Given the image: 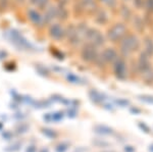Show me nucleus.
Segmentation results:
<instances>
[{"mask_svg":"<svg viewBox=\"0 0 153 152\" xmlns=\"http://www.w3.org/2000/svg\"><path fill=\"white\" fill-rule=\"evenodd\" d=\"M118 57L117 50H114V48H106L105 50H103V52L101 53V59L105 62H114V60Z\"/></svg>","mask_w":153,"mask_h":152,"instance_id":"0eeeda50","label":"nucleus"},{"mask_svg":"<svg viewBox=\"0 0 153 152\" xmlns=\"http://www.w3.org/2000/svg\"><path fill=\"white\" fill-rule=\"evenodd\" d=\"M140 46L139 40H138L137 36L129 34L123 39L120 42V51L124 53L125 55H129L131 53L135 52Z\"/></svg>","mask_w":153,"mask_h":152,"instance_id":"f257e3e1","label":"nucleus"},{"mask_svg":"<svg viewBox=\"0 0 153 152\" xmlns=\"http://www.w3.org/2000/svg\"><path fill=\"white\" fill-rule=\"evenodd\" d=\"M134 4L138 9H141L145 5V0H134Z\"/></svg>","mask_w":153,"mask_h":152,"instance_id":"393cba45","label":"nucleus"},{"mask_svg":"<svg viewBox=\"0 0 153 152\" xmlns=\"http://www.w3.org/2000/svg\"><path fill=\"white\" fill-rule=\"evenodd\" d=\"M115 103L120 107H127L130 105V101L127 99H117L115 100Z\"/></svg>","mask_w":153,"mask_h":152,"instance_id":"4be33fe9","label":"nucleus"},{"mask_svg":"<svg viewBox=\"0 0 153 152\" xmlns=\"http://www.w3.org/2000/svg\"><path fill=\"white\" fill-rule=\"evenodd\" d=\"M92 144L96 147H99V148H106V147H110L111 144L109 142L105 140H101V139H96V140L92 141Z\"/></svg>","mask_w":153,"mask_h":152,"instance_id":"dca6fc26","label":"nucleus"},{"mask_svg":"<svg viewBox=\"0 0 153 152\" xmlns=\"http://www.w3.org/2000/svg\"><path fill=\"white\" fill-rule=\"evenodd\" d=\"M130 111L132 112V113H135V114H140V113H141V110H140L139 108H136V107H131Z\"/></svg>","mask_w":153,"mask_h":152,"instance_id":"c756f323","label":"nucleus"},{"mask_svg":"<svg viewBox=\"0 0 153 152\" xmlns=\"http://www.w3.org/2000/svg\"><path fill=\"white\" fill-rule=\"evenodd\" d=\"M148 150H149L150 152H153V144H152V145H150V146H149V148H148Z\"/></svg>","mask_w":153,"mask_h":152,"instance_id":"f704fd0d","label":"nucleus"},{"mask_svg":"<svg viewBox=\"0 0 153 152\" xmlns=\"http://www.w3.org/2000/svg\"><path fill=\"white\" fill-rule=\"evenodd\" d=\"M2 137H3L5 140L8 141V140H11L13 135H12L11 132H9V131H4L3 133H2Z\"/></svg>","mask_w":153,"mask_h":152,"instance_id":"a878e982","label":"nucleus"},{"mask_svg":"<svg viewBox=\"0 0 153 152\" xmlns=\"http://www.w3.org/2000/svg\"><path fill=\"white\" fill-rule=\"evenodd\" d=\"M29 18L31 19L32 23H34V24H40L42 22V16L36 10H34V9H31V10H30Z\"/></svg>","mask_w":153,"mask_h":152,"instance_id":"4468645a","label":"nucleus"},{"mask_svg":"<svg viewBox=\"0 0 153 152\" xmlns=\"http://www.w3.org/2000/svg\"><path fill=\"white\" fill-rule=\"evenodd\" d=\"M124 150H125V152H135V151H136V149H135V147H134V146L127 145V146H125Z\"/></svg>","mask_w":153,"mask_h":152,"instance_id":"cd10ccee","label":"nucleus"},{"mask_svg":"<svg viewBox=\"0 0 153 152\" xmlns=\"http://www.w3.org/2000/svg\"><path fill=\"white\" fill-rule=\"evenodd\" d=\"M31 2H32L33 4H36V5H37V3L39 2V0H31Z\"/></svg>","mask_w":153,"mask_h":152,"instance_id":"72a5a7b5","label":"nucleus"},{"mask_svg":"<svg viewBox=\"0 0 153 152\" xmlns=\"http://www.w3.org/2000/svg\"><path fill=\"white\" fill-rule=\"evenodd\" d=\"M140 101L145 102L148 104H153V96H149V95H141V96H138Z\"/></svg>","mask_w":153,"mask_h":152,"instance_id":"6ab92c4d","label":"nucleus"},{"mask_svg":"<svg viewBox=\"0 0 153 152\" xmlns=\"http://www.w3.org/2000/svg\"><path fill=\"white\" fill-rule=\"evenodd\" d=\"M68 147H70V144L68 142H61L56 145L55 152H66L68 150Z\"/></svg>","mask_w":153,"mask_h":152,"instance_id":"f3484780","label":"nucleus"},{"mask_svg":"<svg viewBox=\"0 0 153 152\" xmlns=\"http://www.w3.org/2000/svg\"><path fill=\"white\" fill-rule=\"evenodd\" d=\"M127 36V29L123 24H115L107 32V38L112 43L122 42L123 39Z\"/></svg>","mask_w":153,"mask_h":152,"instance_id":"f03ea898","label":"nucleus"},{"mask_svg":"<svg viewBox=\"0 0 153 152\" xmlns=\"http://www.w3.org/2000/svg\"><path fill=\"white\" fill-rule=\"evenodd\" d=\"M41 133L49 139H55L56 137H57V133H56V132L52 129L43 128V129H41Z\"/></svg>","mask_w":153,"mask_h":152,"instance_id":"2eb2a0df","label":"nucleus"},{"mask_svg":"<svg viewBox=\"0 0 153 152\" xmlns=\"http://www.w3.org/2000/svg\"><path fill=\"white\" fill-rule=\"evenodd\" d=\"M36 151H37V147L35 145H30L26 149V152H36Z\"/></svg>","mask_w":153,"mask_h":152,"instance_id":"c85d7f7f","label":"nucleus"},{"mask_svg":"<svg viewBox=\"0 0 153 152\" xmlns=\"http://www.w3.org/2000/svg\"><path fill=\"white\" fill-rule=\"evenodd\" d=\"M86 151V149L85 148H83V147H79L78 149H76L74 152H85Z\"/></svg>","mask_w":153,"mask_h":152,"instance_id":"2f4dec72","label":"nucleus"},{"mask_svg":"<svg viewBox=\"0 0 153 152\" xmlns=\"http://www.w3.org/2000/svg\"><path fill=\"white\" fill-rule=\"evenodd\" d=\"M39 152H49V150H48L47 148H43V149H41V150L39 151Z\"/></svg>","mask_w":153,"mask_h":152,"instance_id":"473e14b6","label":"nucleus"},{"mask_svg":"<svg viewBox=\"0 0 153 152\" xmlns=\"http://www.w3.org/2000/svg\"><path fill=\"white\" fill-rule=\"evenodd\" d=\"M144 52L149 56L153 55V40L150 37L144 39Z\"/></svg>","mask_w":153,"mask_h":152,"instance_id":"f8f14e48","label":"nucleus"},{"mask_svg":"<svg viewBox=\"0 0 153 152\" xmlns=\"http://www.w3.org/2000/svg\"><path fill=\"white\" fill-rule=\"evenodd\" d=\"M89 97H90V99L96 104H103V102H104V100H105L104 95L101 94V93L96 91L94 89L89 91Z\"/></svg>","mask_w":153,"mask_h":152,"instance_id":"9d476101","label":"nucleus"},{"mask_svg":"<svg viewBox=\"0 0 153 152\" xmlns=\"http://www.w3.org/2000/svg\"><path fill=\"white\" fill-rule=\"evenodd\" d=\"M142 76V79L146 83L147 85H152L153 84V68L151 67L150 70H148L146 73H144Z\"/></svg>","mask_w":153,"mask_h":152,"instance_id":"ddd939ff","label":"nucleus"},{"mask_svg":"<svg viewBox=\"0 0 153 152\" xmlns=\"http://www.w3.org/2000/svg\"><path fill=\"white\" fill-rule=\"evenodd\" d=\"M29 130V126L27 124H21L19 126L16 127V133L18 134H25Z\"/></svg>","mask_w":153,"mask_h":152,"instance_id":"aec40b11","label":"nucleus"},{"mask_svg":"<svg viewBox=\"0 0 153 152\" xmlns=\"http://www.w3.org/2000/svg\"><path fill=\"white\" fill-rule=\"evenodd\" d=\"M86 36H87L89 42L93 43L96 46H101L104 44V37L96 29L91 28L86 30Z\"/></svg>","mask_w":153,"mask_h":152,"instance_id":"39448f33","label":"nucleus"},{"mask_svg":"<svg viewBox=\"0 0 153 152\" xmlns=\"http://www.w3.org/2000/svg\"><path fill=\"white\" fill-rule=\"evenodd\" d=\"M68 80L70 81L71 83H75V84H79L80 83V78H78V77H76V76H74V75H70V76H68Z\"/></svg>","mask_w":153,"mask_h":152,"instance_id":"b1692460","label":"nucleus"},{"mask_svg":"<svg viewBox=\"0 0 153 152\" xmlns=\"http://www.w3.org/2000/svg\"><path fill=\"white\" fill-rule=\"evenodd\" d=\"M103 108H105L107 110H110V111H113V110H114V108L112 107L111 104H104V103H103Z\"/></svg>","mask_w":153,"mask_h":152,"instance_id":"7c9ffc66","label":"nucleus"},{"mask_svg":"<svg viewBox=\"0 0 153 152\" xmlns=\"http://www.w3.org/2000/svg\"><path fill=\"white\" fill-rule=\"evenodd\" d=\"M137 70L140 75H143L144 73H146L148 70L151 68V65H150V56L147 55L145 52H142L140 54L139 58L137 61Z\"/></svg>","mask_w":153,"mask_h":152,"instance_id":"423d86ee","label":"nucleus"},{"mask_svg":"<svg viewBox=\"0 0 153 152\" xmlns=\"http://www.w3.org/2000/svg\"><path fill=\"white\" fill-rule=\"evenodd\" d=\"M63 119V113L60 111L54 112V113H47L44 116V121L50 122H60Z\"/></svg>","mask_w":153,"mask_h":152,"instance_id":"9b49d317","label":"nucleus"},{"mask_svg":"<svg viewBox=\"0 0 153 152\" xmlns=\"http://www.w3.org/2000/svg\"><path fill=\"white\" fill-rule=\"evenodd\" d=\"M68 116L71 117V119H74V117L76 116V109H70L68 111Z\"/></svg>","mask_w":153,"mask_h":152,"instance_id":"bb28decb","label":"nucleus"},{"mask_svg":"<svg viewBox=\"0 0 153 152\" xmlns=\"http://www.w3.org/2000/svg\"><path fill=\"white\" fill-rule=\"evenodd\" d=\"M81 57H82L83 60L87 61V62H94V61H97V59L99 58L98 57L97 46L91 42H88L83 47L82 51H81Z\"/></svg>","mask_w":153,"mask_h":152,"instance_id":"20e7f679","label":"nucleus"},{"mask_svg":"<svg viewBox=\"0 0 153 152\" xmlns=\"http://www.w3.org/2000/svg\"><path fill=\"white\" fill-rule=\"evenodd\" d=\"M113 75L115 76L117 80L125 81L128 78V67L127 62L122 56H118L113 62Z\"/></svg>","mask_w":153,"mask_h":152,"instance_id":"7ed1b4c3","label":"nucleus"},{"mask_svg":"<svg viewBox=\"0 0 153 152\" xmlns=\"http://www.w3.org/2000/svg\"><path fill=\"white\" fill-rule=\"evenodd\" d=\"M1 129H2V122H0V131H1Z\"/></svg>","mask_w":153,"mask_h":152,"instance_id":"c9c22d12","label":"nucleus"},{"mask_svg":"<svg viewBox=\"0 0 153 152\" xmlns=\"http://www.w3.org/2000/svg\"><path fill=\"white\" fill-rule=\"evenodd\" d=\"M19 1H21V0H19ZM22 1H23V0H22Z\"/></svg>","mask_w":153,"mask_h":152,"instance_id":"4c0bfd02","label":"nucleus"},{"mask_svg":"<svg viewBox=\"0 0 153 152\" xmlns=\"http://www.w3.org/2000/svg\"><path fill=\"white\" fill-rule=\"evenodd\" d=\"M51 38L55 39V40H60L61 38L65 35V31L63 29L59 26L58 24H54L50 27V30H49Z\"/></svg>","mask_w":153,"mask_h":152,"instance_id":"6e6552de","label":"nucleus"},{"mask_svg":"<svg viewBox=\"0 0 153 152\" xmlns=\"http://www.w3.org/2000/svg\"><path fill=\"white\" fill-rule=\"evenodd\" d=\"M137 126H138V128L141 130L142 132H144V133H146V134H149V133H150V128L147 126L146 124H145V122H138Z\"/></svg>","mask_w":153,"mask_h":152,"instance_id":"412c9836","label":"nucleus"},{"mask_svg":"<svg viewBox=\"0 0 153 152\" xmlns=\"http://www.w3.org/2000/svg\"><path fill=\"white\" fill-rule=\"evenodd\" d=\"M94 132L99 135H105V136L114 134V130L108 126H105V125H97V126H95Z\"/></svg>","mask_w":153,"mask_h":152,"instance_id":"1a4fd4ad","label":"nucleus"},{"mask_svg":"<svg viewBox=\"0 0 153 152\" xmlns=\"http://www.w3.org/2000/svg\"><path fill=\"white\" fill-rule=\"evenodd\" d=\"M21 147H22L21 142H16V143H13L12 145L6 147L4 150H5L6 152H16V151H19V149H21Z\"/></svg>","mask_w":153,"mask_h":152,"instance_id":"a211bd4d","label":"nucleus"},{"mask_svg":"<svg viewBox=\"0 0 153 152\" xmlns=\"http://www.w3.org/2000/svg\"><path fill=\"white\" fill-rule=\"evenodd\" d=\"M102 152H115V151H112V150L109 151V150H108V151H102Z\"/></svg>","mask_w":153,"mask_h":152,"instance_id":"e433bc0d","label":"nucleus"},{"mask_svg":"<svg viewBox=\"0 0 153 152\" xmlns=\"http://www.w3.org/2000/svg\"><path fill=\"white\" fill-rule=\"evenodd\" d=\"M144 6L149 11V13H153V0H145Z\"/></svg>","mask_w":153,"mask_h":152,"instance_id":"5701e85b","label":"nucleus"}]
</instances>
